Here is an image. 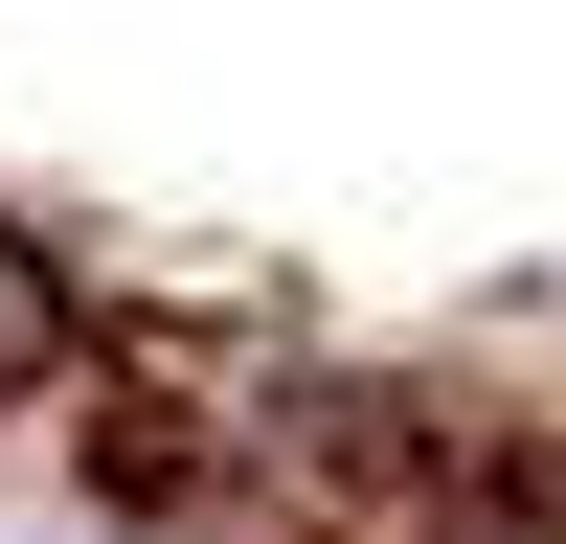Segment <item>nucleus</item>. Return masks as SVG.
I'll use <instances>...</instances> for the list:
<instances>
[{
	"label": "nucleus",
	"mask_w": 566,
	"mask_h": 544,
	"mask_svg": "<svg viewBox=\"0 0 566 544\" xmlns=\"http://www.w3.org/2000/svg\"><path fill=\"white\" fill-rule=\"evenodd\" d=\"M45 363H69V295H45V250H23V227H0V408H23Z\"/></svg>",
	"instance_id": "f257e3e1"
}]
</instances>
